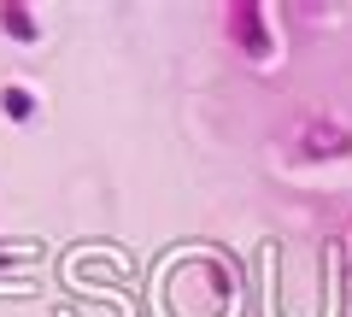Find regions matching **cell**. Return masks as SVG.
I'll return each instance as SVG.
<instances>
[{
    "mask_svg": "<svg viewBox=\"0 0 352 317\" xmlns=\"http://www.w3.org/2000/svg\"><path fill=\"white\" fill-rule=\"evenodd\" d=\"M229 36H235V41H241V47H247V53H258V59H264V53H270V36H264V12H258V6H252V0H247V6H235V12H229Z\"/></svg>",
    "mask_w": 352,
    "mask_h": 317,
    "instance_id": "6da1fadb",
    "label": "cell"
},
{
    "mask_svg": "<svg viewBox=\"0 0 352 317\" xmlns=\"http://www.w3.org/2000/svg\"><path fill=\"white\" fill-rule=\"evenodd\" d=\"M0 24L12 30V36H18V41H36V18H30V12H24V6H0Z\"/></svg>",
    "mask_w": 352,
    "mask_h": 317,
    "instance_id": "7a4b0ae2",
    "label": "cell"
},
{
    "mask_svg": "<svg viewBox=\"0 0 352 317\" xmlns=\"http://www.w3.org/2000/svg\"><path fill=\"white\" fill-rule=\"evenodd\" d=\"M6 112H12V118H30V94H24V89H6Z\"/></svg>",
    "mask_w": 352,
    "mask_h": 317,
    "instance_id": "3957f363",
    "label": "cell"
}]
</instances>
